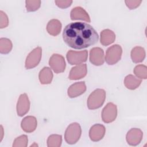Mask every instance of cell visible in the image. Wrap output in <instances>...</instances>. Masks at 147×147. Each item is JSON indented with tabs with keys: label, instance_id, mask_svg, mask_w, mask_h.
Here are the masks:
<instances>
[{
	"label": "cell",
	"instance_id": "1",
	"mask_svg": "<svg viewBox=\"0 0 147 147\" xmlns=\"http://www.w3.org/2000/svg\"><path fill=\"white\" fill-rule=\"evenodd\" d=\"M64 41L70 47L81 49L95 44L99 36L92 26L87 23L76 22L67 25L63 30Z\"/></svg>",
	"mask_w": 147,
	"mask_h": 147
},
{
	"label": "cell",
	"instance_id": "2",
	"mask_svg": "<svg viewBox=\"0 0 147 147\" xmlns=\"http://www.w3.org/2000/svg\"><path fill=\"white\" fill-rule=\"evenodd\" d=\"M106 98V92L103 89L94 90L88 96L87 106L89 109L94 110L99 108L103 104Z\"/></svg>",
	"mask_w": 147,
	"mask_h": 147
},
{
	"label": "cell",
	"instance_id": "3",
	"mask_svg": "<svg viewBox=\"0 0 147 147\" xmlns=\"http://www.w3.org/2000/svg\"><path fill=\"white\" fill-rule=\"evenodd\" d=\"M82 130L80 126L78 123H72L67 128L64 138L69 144H74L79 140L81 136Z\"/></svg>",
	"mask_w": 147,
	"mask_h": 147
},
{
	"label": "cell",
	"instance_id": "4",
	"mask_svg": "<svg viewBox=\"0 0 147 147\" xmlns=\"http://www.w3.org/2000/svg\"><path fill=\"white\" fill-rule=\"evenodd\" d=\"M122 49L119 45L115 44L109 47L106 53L105 60L109 65H113L117 63L121 57Z\"/></svg>",
	"mask_w": 147,
	"mask_h": 147
},
{
	"label": "cell",
	"instance_id": "5",
	"mask_svg": "<svg viewBox=\"0 0 147 147\" xmlns=\"http://www.w3.org/2000/svg\"><path fill=\"white\" fill-rule=\"evenodd\" d=\"M68 63L71 65L79 64L85 62L88 57V52L86 50L76 52L74 51H69L66 55Z\"/></svg>",
	"mask_w": 147,
	"mask_h": 147
},
{
	"label": "cell",
	"instance_id": "6",
	"mask_svg": "<svg viewBox=\"0 0 147 147\" xmlns=\"http://www.w3.org/2000/svg\"><path fill=\"white\" fill-rule=\"evenodd\" d=\"M42 55V49L38 47L34 48L28 55L25 61V68L31 69L36 67L40 61Z\"/></svg>",
	"mask_w": 147,
	"mask_h": 147
},
{
	"label": "cell",
	"instance_id": "7",
	"mask_svg": "<svg viewBox=\"0 0 147 147\" xmlns=\"http://www.w3.org/2000/svg\"><path fill=\"white\" fill-rule=\"evenodd\" d=\"M117 115V109L115 105L108 103L103 108L102 112V118L105 123L113 122Z\"/></svg>",
	"mask_w": 147,
	"mask_h": 147
},
{
	"label": "cell",
	"instance_id": "8",
	"mask_svg": "<svg viewBox=\"0 0 147 147\" xmlns=\"http://www.w3.org/2000/svg\"><path fill=\"white\" fill-rule=\"evenodd\" d=\"M49 64L56 73L63 72L65 68V61L63 56L59 54H53L51 57Z\"/></svg>",
	"mask_w": 147,
	"mask_h": 147
},
{
	"label": "cell",
	"instance_id": "9",
	"mask_svg": "<svg viewBox=\"0 0 147 147\" xmlns=\"http://www.w3.org/2000/svg\"><path fill=\"white\" fill-rule=\"evenodd\" d=\"M142 137L143 133L140 129L132 128L127 132L126 138L128 144L136 146L141 142Z\"/></svg>",
	"mask_w": 147,
	"mask_h": 147
},
{
	"label": "cell",
	"instance_id": "10",
	"mask_svg": "<svg viewBox=\"0 0 147 147\" xmlns=\"http://www.w3.org/2000/svg\"><path fill=\"white\" fill-rule=\"evenodd\" d=\"M30 108V102L28 95L26 94H21L17 102V112L18 115L22 117L26 114Z\"/></svg>",
	"mask_w": 147,
	"mask_h": 147
},
{
	"label": "cell",
	"instance_id": "11",
	"mask_svg": "<svg viewBox=\"0 0 147 147\" xmlns=\"http://www.w3.org/2000/svg\"><path fill=\"white\" fill-rule=\"evenodd\" d=\"M90 61L95 65H100L104 63V52L99 47H95L90 52Z\"/></svg>",
	"mask_w": 147,
	"mask_h": 147
},
{
	"label": "cell",
	"instance_id": "12",
	"mask_svg": "<svg viewBox=\"0 0 147 147\" xmlns=\"http://www.w3.org/2000/svg\"><path fill=\"white\" fill-rule=\"evenodd\" d=\"M105 127L101 124H95L93 125L90 130L89 136L93 141H98L102 139L105 134Z\"/></svg>",
	"mask_w": 147,
	"mask_h": 147
},
{
	"label": "cell",
	"instance_id": "13",
	"mask_svg": "<svg viewBox=\"0 0 147 147\" xmlns=\"http://www.w3.org/2000/svg\"><path fill=\"white\" fill-rule=\"evenodd\" d=\"M87 72V65L86 64H80L72 68L68 78L71 80L80 79L86 75Z\"/></svg>",
	"mask_w": 147,
	"mask_h": 147
},
{
	"label": "cell",
	"instance_id": "14",
	"mask_svg": "<svg viewBox=\"0 0 147 147\" xmlns=\"http://www.w3.org/2000/svg\"><path fill=\"white\" fill-rule=\"evenodd\" d=\"M86 90V86L84 82H76L68 88V95L70 98H75L83 94Z\"/></svg>",
	"mask_w": 147,
	"mask_h": 147
},
{
	"label": "cell",
	"instance_id": "15",
	"mask_svg": "<svg viewBox=\"0 0 147 147\" xmlns=\"http://www.w3.org/2000/svg\"><path fill=\"white\" fill-rule=\"evenodd\" d=\"M37 125V119L33 116H27L21 122V127L26 133H31L34 131Z\"/></svg>",
	"mask_w": 147,
	"mask_h": 147
},
{
	"label": "cell",
	"instance_id": "16",
	"mask_svg": "<svg viewBox=\"0 0 147 147\" xmlns=\"http://www.w3.org/2000/svg\"><path fill=\"white\" fill-rule=\"evenodd\" d=\"M71 18L72 20H83L90 22V18L86 11L81 7H74L71 11Z\"/></svg>",
	"mask_w": 147,
	"mask_h": 147
},
{
	"label": "cell",
	"instance_id": "17",
	"mask_svg": "<svg viewBox=\"0 0 147 147\" xmlns=\"http://www.w3.org/2000/svg\"><path fill=\"white\" fill-rule=\"evenodd\" d=\"M115 34L110 29H105L100 33V43L105 46L109 45L115 41Z\"/></svg>",
	"mask_w": 147,
	"mask_h": 147
},
{
	"label": "cell",
	"instance_id": "18",
	"mask_svg": "<svg viewBox=\"0 0 147 147\" xmlns=\"http://www.w3.org/2000/svg\"><path fill=\"white\" fill-rule=\"evenodd\" d=\"M61 29V24L58 20L53 19L49 21L47 26V30L48 33L52 36L58 35Z\"/></svg>",
	"mask_w": 147,
	"mask_h": 147
},
{
	"label": "cell",
	"instance_id": "19",
	"mask_svg": "<svg viewBox=\"0 0 147 147\" xmlns=\"http://www.w3.org/2000/svg\"><path fill=\"white\" fill-rule=\"evenodd\" d=\"M145 57V51L141 47H136L131 51V58L135 63L141 62Z\"/></svg>",
	"mask_w": 147,
	"mask_h": 147
},
{
	"label": "cell",
	"instance_id": "20",
	"mask_svg": "<svg viewBox=\"0 0 147 147\" xmlns=\"http://www.w3.org/2000/svg\"><path fill=\"white\" fill-rule=\"evenodd\" d=\"M39 80L41 84H47L51 83L53 78V74L48 67H44L39 73Z\"/></svg>",
	"mask_w": 147,
	"mask_h": 147
},
{
	"label": "cell",
	"instance_id": "21",
	"mask_svg": "<svg viewBox=\"0 0 147 147\" xmlns=\"http://www.w3.org/2000/svg\"><path fill=\"white\" fill-rule=\"evenodd\" d=\"M141 80L132 75L126 76L124 80V84L126 87L129 90L137 88L141 84Z\"/></svg>",
	"mask_w": 147,
	"mask_h": 147
},
{
	"label": "cell",
	"instance_id": "22",
	"mask_svg": "<svg viewBox=\"0 0 147 147\" xmlns=\"http://www.w3.org/2000/svg\"><path fill=\"white\" fill-rule=\"evenodd\" d=\"M11 41L6 38H1L0 39V52L3 54L9 53L12 49Z\"/></svg>",
	"mask_w": 147,
	"mask_h": 147
},
{
	"label": "cell",
	"instance_id": "23",
	"mask_svg": "<svg viewBox=\"0 0 147 147\" xmlns=\"http://www.w3.org/2000/svg\"><path fill=\"white\" fill-rule=\"evenodd\" d=\"M62 141L61 136L58 134H52L47 140V146L48 147H59Z\"/></svg>",
	"mask_w": 147,
	"mask_h": 147
},
{
	"label": "cell",
	"instance_id": "24",
	"mask_svg": "<svg viewBox=\"0 0 147 147\" xmlns=\"http://www.w3.org/2000/svg\"><path fill=\"white\" fill-rule=\"evenodd\" d=\"M134 73L138 78L145 79L147 78V68L142 64L138 65L134 68Z\"/></svg>",
	"mask_w": 147,
	"mask_h": 147
},
{
	"label": "cell",
	"instance_id": "25",
	"mask_svg": "<svg viewBox=\"0 0 147 147\" xmlns=\"http://www.w3.org/2000/svg\"><path fill=\"white\" fill-rule=\"evenodd\" d=\"M26 8L28 11H34L39 9L41 5V1L39 0L37 1H30L28 0L25 1Z\"/></svg>",
	"mask_w": 147,
	"mask_h": 147
},
{
	"label": "cell",
	"instance_id": "26",
	"mask_svg": "<svg viewBox=\"0 0 147 147\" xmlns=\"http://www.w3.org/2000/svg\"><path fill=\"white\" fill-rule=\"evenodd\" d=\"M28 137L26 135H22L14 141L13 147H26L28 145Z\"/></svg>",
	"mask_w": 147,
	"mask_h": 147
},
{
	"label": "cell",
	"instance_id": "27",
	"mask_svg": "<svg viewBox=\"0 0 147 147\" xmlns=\"http://www.w3.org/2000/svg\"><path fill=\"white\" fill-rule=\"evenodd\" d=\"M9 24L8 17L5 13L2 11H0V28L1 29L6 28Z\"/></svg>",
	"mask_w": 147,
	"mask_h": 147
},
{
	"label": "cell",
	"instance_id": "28",
	"mask_svg": "<svg viewBox=\"0 0 147 147\" xmlns=\"http://www.w3.org/2000/svg\"><path fill=\"white\" fill-rule=\"evenodd\" d=\"M56 5L60 8H67L72 4V1L71 0H59L55 1Z\"/></svg>",
	"mask_w": 147,
	"mask_h": 147
},
{
	"label": "cell",
	"instance_id": "29",
	"mask_svg": "<svg viewBox=\"0 0 147 147\" xmlns=\"http://www.w3.org/2000/svg\"><path fill=\"white\" fill-rule=\"evenodd\" d=\"M142 2V1L141 0H132V1H125V3L126 6L130 9H134L137 8Z\"/></svg>",
	"mask_w": 147,
	"mask_h": 147
}]
</instances>
